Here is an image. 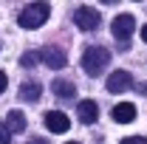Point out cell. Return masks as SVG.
Returning a JSON list of instances; mask_svg holds the SVG:
<instances>
[{"label": "cell", "mask_w": 147, "mask_h": 144, "mask_svg": "<svg viewBox=\"0 0 147 144\" xmlns=\"http://www.w3.org/2000/svg\"><path fill=\"white\" fill-rule=\"evenodd\" d=\"M108 62H110V51L102 45H91V48L82 51V71L88 76H99L108 68Z\"/></svg>", "instance_id": "obj_1"}, {"label": "cell", "mask_w": 147, "mask_h": 144, "mask_svg": "<svg viewBox=\"0 0 147 144\" xmlns=\"http://www.w3.org/2000/svg\"><path fill=\"white\" fill-rule=\"evenodd\" d=\"M48 14H51V6L45 0H40V3H31V6H26L20 11L17 23H20V28H40L48 20Z\"/></svg>", "instance_id": "obj_2"}, {"label": "cell", "mask_w": 147, "mask_h": 144, "mask_svg": "<svg viewBox=\"0 0 147 144\" xmlns=\"http://www.w3.org/2000/svg\"><path fill=\"white\" fill-rule=\"evenodd\" d=\"M74 23H76V28H82V31H93V28H99V11L96 9H88V6H82V9H76L74 11Z\"/></svg>", "instance_id": "obj_3"}, {"label": "cell", "mask_w": 147, "mask_h": 144, "mask_svg": "<svg viewBox=\"0 0 147 144\" xmlns=\"http://www.w3.org/2000/svg\"><path fill=\"white\" fill-rule=\"evenodd\" d=\"M110 31H113V37H116L119 42H127L130 34L136 31V20H133V14H119V17L110 23Z\"/></svg>", "instance_id": "obj_4"}, {"label": "cell", "mask_w": 147, "mask_h": 144, "mask_svg": "<svg viewBox=\"0 0 147 144\" xmlns=\"http://www.w3.org/2000/svg\"><path fill=\"white\" fill-rule=\"evenodd\" d=\"M37 54H40V59H42L48 68H54V71L65 68V62H68L65 51H62V48H57V45H45V48H42V51H37Z\"/></svg>", "instance_id": "obj_5"}, {"label": "cell", "mask_w": 147, "mask_h": 144, "mask_svg": "<svg viewBox=\"0 0 147 144\" xmlns=\"http://www.w3.org/2000/svg\"><path fill=\"white\" fill-rule=\"evenodd\" d=\"M130 85H133V76H130L127 71H122V68L113 71L108 76V90H110V93H125Z\"/></svg>", "instance_id": "obj_6"}, {"label": "cell", "mask_w": 147, "mask_h": 144, "mask_svg": "<svg viewBox=\"0 0 147 144\" xmlns=\"http://www.w3.org/2000/svg\"><path fill=\"white\" fill-rule=\"evenodd\" d=\"M45 127H48L51 133H65V130L71 127V119H68L62 110H48V113H45Z\"/></svg>", "instance_id": "obj_7"}, {"label": "cell", "mask_w": 147, "mask_h": 144, "mask_svg": "<svg viewBox=\"0 0 147 144\" xmlns=\"http://www.w3.org/2000/svg\"><path fill=\"white\" fill-rule=\"evenodd\" d=\"M76 116H79L82 124H93V122L99 119V108H96V102H91V99L79 102V105H76Z\"/></svg>", "instance_id": "obj_8"}, {"label": "cell", "mask_w": 147, "mask_h": 144, "mask_svg": "<svg viewBox=\"0 0 147 144\" xmlns=\"http://www.w3.org/2000/svg\"><path fill=\"white\" fill-rule=\"evenodd\" d=\"M110 116H113V122H119V124H130V122H136V108H133L130 102H119Z\"/></svg>", "instance_id": "obj_9"}, {"label": "cell", "mask_w": 147, "mask_h": 144, "mask_svg": "<svg viewBox=\"0 0 147 144\" xmlns=\"http://www.w3.org/2000/svg\"><path fill=\"white\" fill-rule=\"evenodd\" d=\"M40 96H42L40 82H23V85H20V99H23V102H37Z\"/></svg>", "instance_id": "obj_10"}, {"label": "cell", "mask_w": 147, "mask_h": 144, "mask_svg": "<svg viewBox=\"0 0 147 144\" xmlns=\"http://www.w3.org/2000/svg\"><path fill=\"white\" fill-rule=\"evenodd\" d=\"M51 90L57 93V99H74V96H76V88H74L68 79H54Z\"/></svg>", "instance_id": "obj_11"}, {"label": "cell", "mask_w": 147, "mask_h": 144, "mask_svg": "<svg viewBox=\"0 0 147 144\" xmlns=\"http://www.w3.org/2000/svg\"><path fill=\"white\" fill-rule=\"evenodd\" d=\"M6 127H9L11 133H23V130H26V116H23L20 110H11V113L6 116Z\"/></svg>", "instance_id": "obj_12"}, {"label": "cell", "mask_w": 147, "mask_h": 144, "mask_svg": "<svg viewBox=\"0 0 147 144\" xmlns=\"http://www.w3.org/2000/svg\"><path fill=\"white\" fill-rule=\"evenodd\" d=\"M0 144H11V130L0 122Z\"/></svg>", "instance_id": "obj_13"}, {"label": "cell", "mask_w": 147, "mask_h": 144, "mask_svg": "<svg viewBox=\"0 0 147 144\" xmlns=\"http://www.w3.org/2000/svg\"><path fill=\"white\" fill-rule=\"evenodd\" d=\"M37 59H40V54H23V59H20V62H23L26 68H31V65H34Z\"/></svg>", "instance_id": "obj_14"}, {"label": "cell", "mask_w": 147, "mask_h": 144, "mask_svg": "<svg viewBox=\"0 0 147 144\" xmlns=\"http://www.w3.org/2000/svg\"><path fill=\"white\" fill-rule=\"evenodd\" d=\"M119 144H147V139L144 136H133V139H122Z\"/></svg>", "instance_id": "obj_15"}, {"label": "cell", "mask_w": 147, "mask_h": 144, "mask_svg": "<svg viewBox=\"0 0 147 144\" xmlns=\"http://www.w3.org/2000/svg\"><path fill=\"white\" fill-rule=\"evenodd\" d=\"M6 85H9V79H6V73L0 71V93H3V90H6Z\"/></svg>", "instance_id": "obj_16"}, {"label": "cell", "mask_w": 147, "mask_h": 144, "mask_svg": "<svg viewBox=\"0 0 147 144\" xmlns=\"http://www.w3.org/2000/svg\"><path fill=\"white\" fill-rule=\"evenodd\" d=\"M28 144H48V141H45V139H31Z\"/></svg>", "instance_id": "obj_17"}, {"label": "cell", "mask_w": 147, "mask_h": 144, "mask_svg": "<svg viewBox=\"0 0 147 144\" xmlns=\"http://www.w3.org/2000/svg\"><path fill=\"white\" fill-rule=\"evenodd\" d=\"M142 40H144V42H147V23H144V26H142Z\"/></svg>", "instance_id": "obj_18"}, {"label": "cell", "mask_w": 147, "mask_h": 144, "mask_svg": "<svg viewBox=\"0 0 147 144\" xmlns=\"http://www.w3.org/2000/svg\"><path fill=\"white\" fill-rule=\"evenodd\" d=\"M139 90H142V93H147V85H139Z\"/></svg>", "instance_id": "obj_19"}, {"label": "cell", "mask_w": 147, "mask_h": 144, "mask_svg": "<svg viewBox=\"0 0 147 144\" xmlns=\"http://www.w3.org/2000/svg\"><path fill=\"white\" fill-rule=\"evenodd\" d=\"M102 3H116V0H102Z\"/></svg>", "instance_id": "obj_20"}, {"label": "cell", "mask_w": 147, "mask_h": 144, "mask_svg": "<svg viewBox=\"0 0 147 144\" xmlns=\"http://www.w3.org/2000/svg\"><path fill=\"white\" fill-rule=\"evenodd\" d=\"M68 144H79V141H68Z\"/></svg>", "instance_id": "obj_21"}]
</instances>
